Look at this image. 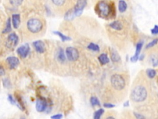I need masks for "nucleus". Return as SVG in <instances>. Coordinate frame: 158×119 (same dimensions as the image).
<instances>
[{
  "label": "nucleus",
  "instance_id": "nucleus-1",
  "mask_svg": "<svg viewBox=\"0 0 158 119\" xmlns=\"http://www.w3.org/2000/svg\"><path fill=\"white\" fill-rule=\"evenodd\" d=\"M148 92L146 87L142 84L135 86L131 94V98L135 103H141L145 101L148 98Z\"/></svg>",
  "mask_w": 158,
  "mask_h": 119
},
{
  "label": "nucleus",
  "instance_id": "nucleus-2",
  "mask_svg": "<svg viewBox=\"0 0 158 119\" xmlns=\"http://www.w3.org/2000/svg\"><path fill=\"white\" fill-rule=\"evenodd\" d=\"M114 11L113 5H111L105 1H100L96 7V11L98 15L103 18H108L113 15Z\"/></svg>",
  "mask_w": 158,
  "mask_h": 119
},
{
  "label": "nucleus",
  "instance_id": "nucleus-3",
  "mask_svg": "<svg viewBox=\"0 0 158 119\" xmlns=\"http://www.w3.org/2000/svg\"><path fill=\"white\" fill-rule=\"evenodd\" d=\"M110 81L113 89L117 91L124 90L127 84L124 76L119 73H115L111 76Z\"/></svg>",
  "mask_w": 158,
  "mask_h": 119
},
{
  "label": "nucleus",
  "instance_id": "nucleus-4",
  "mask_svg": "<svg viewBox=\"0 0 158 119\" xmlns=\"http://www.w3.org/2000/svg\"><path fill=\"white\" fill-rule=\"evenodd\" d=\"M27 27L32 34H38L43 29V23L37 18H32L27 22Z\"/></svg>",
  "mask_w": 158,
  "mask_h": 119
},
{
  "label": "nucleus",
  "instance_id": "nucleus-5",
  "mask_svg": "<svg viewBox=\"0 0 158 119\" xmlns=\"http://www.w3.org/2000/svg\"><path fill=\"white\" fill-rule=\"evenodd\" d=\"M66 56L67 59L71 62H76L79 58V52L78 50L74 47H69L66 50Z\"/></svg>",
  "mask_w": 158,
  "mask_h": 119
},
{
  "label": "nucleus",
  "instance_id": "nucleus-6",
  "mask_svg": "<svg viewBox=\"0 0 158 119\" xmlns=\"http://www.w3.org/2000/svg\"><path fill=\"white\" fill-rule=\"evenodd\" d=\"M87 4V0H77L76 5L73 7L76 17L82 15Z\"/></svg>",
  "mask_w": 158,
  "mask_h": 119
},
{
  "label": "nucleus",
  "instance_id": "nucleus-7",
  "mask_svg": "<svg viewBox=\"0 0 158 119\" xmlns=\"http://www.w3.org/2000/svg\"><path fill=\"white\" fill-rule=\"evenodd\" d=\"M30 47L29 44H24L19 47L17 50V53L21 58H25L27 57L30 52Z\"/></svg>",
  "mask_w": 158,
  "mask_h": 119
},
{
  "label": "nucleus",
  "instance_id": "nucleus-8",
  "mask_svg": "<svg viewBox=\"0 0 158 119\" xmlns=\"http://www.w3.org/2000/svg\"><path fill=\"white\" fill-rule=\"evenodd\" d=\"M19 42V37L15 33H11L8 37V47H16Z\"/></svg>",
  "mask_w": 158,
  "mask_h": 119
},
{
  "label": "nucleus",
  "instance_id": "nucleus-9",
  "mask_svg": "<svg viewBox=\"0 0 158 119\" xmlns=\"http://www.w3.org/2000/svg\"><path fill=\"white\" fill-rule=\"evenodd\" d=\"M6 62L9 65V68L10 69H15L18 66V65H19L20 62L19 59L17 57H9L6 58Z\"/></svg>",
  "mask_w": 158,
  "mask_h": 119
},
{
  "label": "nucleus",
  "instance_id": "nucleus-10",
  "mask_svg": "<svg viewBox=\"0 0 158 119\" xmlns=\"http://www.w3.org/2000/svg\"><path fill=\"white\" fill-rule=\"evenodd\" d=\"M53 5L58 9H64L69 5L70 0H51Z\"/></svg>",
  "mask_w": 158,
  "mask_h": 119
},
{
  "label": "nucleus",
  "instance_id": "nucleus-11",
  "mask_svg": "<svg viewBox=\"0 0 158 119\" xmlns=\"http://www.w3.org/2000/svg\"><path fill=\"white\" fill-rule=\"evenodd\" d=\"M47 107V102L44 99H40L37 100L36 102V109L39 112L45 111Z\"/></svg>",
  "mask_w": 158,
  "mask_h": 119
},
{
  "label": "nucleus",
  "instance_id": "nucleus-12",
  "mask_svg": "<svg viewBox=\"0 0 158 119\" xmlns=\"http://www.w3.org/2000/svg\"><path fill=\"white\" fill-rule=\"evenodd\" d=\"M34 47L37 52L39 53H43L45 52V44L41 40H36L33 43Z\"/></svg>",
  "mask_w": 158,
  "mask_h": 119
},
{
  "label": "nucleus",
  "instance_id": "nucleus-13",
  "mask_svg": "<svg viewBox=\"0 0 158 119\" xmlns=\"http://www.w3.org/2000/svg\"><path fill=\"white\" fill-rule=\"evenodd\" d=\"M12 23L14 29H18L21 24V16L19 14H14L12 16Z\"/></svg>",
  "mask_w": 158,
  "mask_h": 119
},
{
  "label": "nucleus",
  "instance_id": "nucleus-14",
  "mask_svg": "<svg viewBox=\"0 0 158 119\" xmlns=\"http://www.w3.org/2000/svg\"><path fill=\"white\" fill-rule=\"evenodd\" d=\"M143 47V43L142 42H139L137 45V47H136V52L135 53V55L133 56L131 59V62H136L138 58H139V56H140V53L141 52V50L142 48Z\"/></svg>",
  "mask_w": 158,
  "mask_h": 119
},
{
  "label": "nucleus",
  "instance_id": "nucleus-15",
  "mask_svg": "<svg viewBox=\"0 0 158 119\" xmlns=\"http://www.w3.org/2000/svg\"><path fill=\"white\" fill-rule=\"evenodd\" d=\"M109 27L111 29H113L115 30H121L123 29V24L120 21H114L109 24Z\"/></svg>",
  "mask_w": 158,
  "mask_h": 119
},
{
  "label": "nucleus",
  "instance_id": "nucleus-16",
  "mask_svg": "<svg viewBox=\"0 0 158 119\" xmlns=\"http://www.w3.org/2000/svg\"><path fill=\"white\" fill-rule=\"evenodd\" d=\"M76 17L75 13H74V8H70L69 10H68L66 14L64 15V19L66 20H72L74 19V17Z\"/></svg>",
  "mask_w": 158,
  "mask_h": 119
},
{
  "label": "nucleus",
  "instance_id": "nucleus-17",
  "mask_svg": "<svg viewBox=\"0 0 158 119\" xmlns=\"http://www.w3.org/2000/svg\"><path fill=\"white\" fill-rule=\"evenodd\" d=\"M98 59L102 65H106L109 62V59L106 53H102L98 57Z\"/></svg>",
  "mask_w": 158,
  "mask_h": 119
},
{
  "label": "nucleus",
  "instance_id": "nucleus-18",
  "mask_svg": "<svg viewBox=\"0 0 158 119\" xmlns=\"http://www.w3.org/2000/svg\"><path fill=\"white\" fill-rule=\"evenodd\" d=\"M127 9V4L124 0H120L119 1V11L120 12H124Z\"/></svg>",
  "mask_w": 158,
  "mask_h": 119
},
{
  "label": "nucleus",
  "instance_id": "nucleus-19",
  "mask_svg": "<svg viewBox=\"0 0 158 119\" xmlns=\"http://www.w3.org/2000/svg\"><path fill=\"white\" fill-rule=\"evenodd\" d=\"M12 28H11V20L10 18H8L7 21H6V26L5 28L4 29V30H3L2 33L3 34H8L9 33H10L11 31Z\"/></svg>",
  "mask_w": 158,
  "mask_h": 119
},
{
  "label": "nucleus",
  "instance_id": "nucleus-20",
  "mask_svg": "<svg viewBox=\"0 0 158 119\" xmlns=\"http://www.w3.org/2000/svg\"><path fill=\"white\" fill-rule=\"evenodd\" d=\"M58 58L59 60L63 63L65 61H66V57H65V54H64V50L63 48H59V52H58Z\"/></svg>",
  "mask_w": 158,
  "mask_h": 119
},
{
  "label": "nucleus",
  "instance_id": "nucleus-21",
  "mask_svg": "<svg viewBox=\"0 0 158 119\" xmlns=\"http://www.w3.org/2000/svg\"><path fill=\"white\" fill-rule=\"evenodd\" d=\"M111 58H112V59H113V61L114 62H118L120 59V56L119 55L117 52L115 51V50H113L112 52H111Z\"/></svg>",
  "mask_w": 158,
  "mask_h": 119
},
{
  "label": "nucleus",
  "instance_id": "nucleus-22",
  "mask_svg": "<svg viewBox=\"0 0 158 119\" xmlns=\"http://www.w3.org/2000/svg\"><path fill=\"white\" fill-rule=\"evenodd\" d=\"M146 73L148 77L150 79H153L156 75V71L154 69H148Z\"/></svg>",
  "mask_w": 158,
  "mask_h": 119
},
{
  "label": "nucleus",
  "instance_id": "nucleus-23",
  "mask_svg": "<svg viewBox=\"0 0 158 119\" xmlns=\"http://www.w3.org/2000/svg\"><path fill=\"white\" fill-rule=\"evenodd\" d=\"M53 33L56 35H58L59 37H61V40L63 42H65V41H67V40H71V38L67 36H66L64 35V34H63L61 33H60V32H58V31H54L53 32Z\"/></svg>",
  "mask_w": 158,
  "mask_h": 119
},
{
  "label": "nucleus",
  "instance_id": "nucleus-24",
  "mask_svg": "<svg viewBox=\"0 0 158 119\" xmlns=\"http://www.w3.org/2000/svg\"><path fill=\"white\" fill-rule=\"evenodd\" d=\"M88 48L94 52H98L100 50V47L96 44L90 43L88 46Z\"/></svg>",
  "mask_w": 158,
  "mask_h": 119
},
{
  "label": "nucleus",
  "instance_id": "nucleus-25",
  "mask_svg": "<svg viewBox=\"0 0 158 119\" xmlns=\"http://www.w3.org/2000/svg\"><path fill=\"white\" fill-rule=\"evenodd\" d=\"M104 112V109H100L99 110H98V111H96L95 112L94 116H93V118L95 119H100L101 118V116L103 114Z\"/></svg>",
  "mask_w": 158,
  "mask_h": 119
},
{
  "label": "nucleus",
  "instance_id": "nucleus-26",
  "mask_svg": "<svg viewBox=\"0 0 158 119\" xmlns=\"http://www.w3.org/2000/svg\"><path fill=\"white\" fill-rule=\"evenodd\" d=\"M24 0H9V3H10L13 6H19L23 3Z\"/></svg>",
  "mask_w": 158,
  "mask_h": 119
},
{
  "label": "nucleus",
  "instance_id": "nucleus-27",
  "mask_svg": "<svg viewBox=\"0 0 158 119\" xmlns=\"http://www.w3.org/2000/svg\"><path fill=\"white\" fill-rule=\"evenodd\" d=\"M90 102L93 106H100V102L97 98L96 97H91L90 98Z\"/></svg>",
  "mask_w": 158,
  "mask_h": 119
},
{
  "label": "nucleus",
  "instance_id": "nucleus-28",
  "mask_svg": "<svg viewBox=\"0 0 158 119\" xmlns=\"http://www.w3.org/2000/svg\"><path fill=\"white\" fill-rule=\"evenodd\" d=\"M3 86L4 88H10L11 87V83L10 81H9V79L8 78H5L4 79L3 81Z\"/></svg>",
  "mask_w": 158,
  "mask_h": 119
},
{
  "label": "nucleus",
  "instance_id": "nucleus-29",
  "mask_svg": "<svg viewBox=\"0 0 158 119\" xmlns=\"http://www.w3.org/2000/svg\"><path fill=\"white\" fill-rule=\"evenodd\" d=\"M157 39H155V40H153V41H151V42H150L149 44H148L146 45V48H150L154 47L155 45H157Z\"/></svg>",
  "mask_w": 158,
  "mask_h": 119
},
{
  "label": "nucleus",
  "instance_id": "nucleus-30",
  "mask_svg": "<svg viewBox=\"0 0 158 119\" xmlns=\"http://www.w3.org/2000/svg\"><path fill=\"white\" fill-rule=\"evenodd\" d=\"M151 60L152 62L153 65L154 66H157V56L155 55H153V56H152L151 58Z\"/></svg>",
  "mask_w": 158,
  "mask_h": 119
},
{
  "label": "nucleus",
  "instance_id": "nucleus-31",
  "mask_svg": "<svg viewBox=\"0 0 158 119\" xmlns=\"http://www.w3.org/2000/svg\"><path fill=\"white\" fill-rule=\"evenodd\" d=\"M8 100L9 101V102H10L11 104H12V105H16V106H17L18 107V105L17 104L16 101L15 100V99L12 98V96L11 95L9 94V95H8Z\"/></svg>",
  "mask_w": 158,
  "mask_h": 119
},
{
  "label": "nucleus",
  "instance_id": "nucleus-32",
  "mask_svg": "<svg viewBox=\"0 0 158 119\" xmlns=\"http://www.w3.org/2000/svg\"><path fill=\"white\" fill-rule=\"evenodd\" d=\"M158 33V27L156 25L154 27V29H151V34L153 35H157Z\"/></svg>",
  "mask_w": 158,
  "mask_h": 119
},
{
  "label": "nucleus",
  "instance_id": "nucleus-33",
  "mask_svg": "<svg viewBox=\"0 0 158 119\" xmlns=\"http://www.w3.org/2000/svg\"><path fill=\"white\" fill-rule=\"evenodd\" d=\"M103 106H104V107H106V108H109V109L113 108V107H115V106H114V104H110V103H104Z\"/></svg>",
  "mask_w": 158,
  "mask_h": 119
},
{
  "label": "nucleus",
  "instance_id": "nucleus-34",
  "mask_svg": "<svg viewBox=\"0 0 158 119\" xmlns=\"http://www.w3.org/2000/svg\"><path fill=\"white\" fill-rule=\"evenodd\" d=\"M63 117V115L62 114H56V115H54L51 117L52 119H60Z\"/></svg>",
  "mask_w": 158,
  "mask_h": 119
},
{
  "label": "nucleus",
  "instance_id": "nucleus-35",
  "mask_svg": "<svg viewBox=\"0 0 158 119\" xmlns=\"http://www.w3.org/2000/svg\"><path fill=\"white\" fill-rule=\"evenodd\" d=\"M5 75V70L4 68L1 65H0V76H4Z\"/></svg>",
  "mask_w": 158,
  "mask_h": 119
},
{
  "label": "nucleus",
  "instance_id": "nucleus-36",
  "mask_svg": "<svg viewBox=\"0 0 158 119\" xmlns=\"http://www.w3.org/2000/svg\"><path fill=\"white\" fill-rule=\"evenodd\" d=\"M134 115H135V116L137 118H138V119L145 118V117H144L143 116H142V114H139V113H134Z\"/></svg>",
  "mask_w": 158,
  "mask_h": 119
},
{
  "label": "nucleus",
  "instance_id": "nucleus-37",
  "mask_svg": "<svg viewBox=\"0 0 158 119\" xmlns=\"http://www.w3.org/2000/svg\"><path fill=\"white\" fill-rule=\"evenodd\" d=\"M128 103H129V102H128V101H127L126 102L124 103V106L125 107H127V106H128Z\"/></svg>",
  "mask_w": 158,
  "mask_h": 119
},
{
  "label": "nucleus",
  "instance_id": "nucleus-38",
  "mask_svg": "<svg viewBox=\"0 0 158 119\" xmlns=\"http://www.w3.org/2000/svg\"><path fill=\"white\" fill-rule=\"evenodd\" d=\"M107 118H114V117H108Z\"/></svg>",
  "mask_w": 158,
  "mask_h": 119
}]
</instances>
